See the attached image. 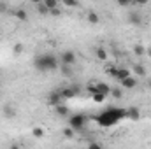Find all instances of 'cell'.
<instances>
[{
    "mask_svg": "<svg viewBox=\"0 0 151 149\" xmlns=\"http://www.w3.org/2000/svg\"><path fill=\"white\" fill-rule=\"evenodd\" d=\"M37 11H39V14H42V16H47L49 14V11L46 9V5L42 2H37Z\"/></svg>",
    "mask_w": 151,
    "mask_h": 149,
    "instance_id": "cell-23",
    "label": "cell"
},
{
    "mask_svg": "<svg viewBox=\"0 0 151 149\" xmlns=\"http://www.w3.org/2000/svg\"><path fill=\"white\" fill-rule=\"evenodd\" d=\"M42 4L46 5V9H47V11H53V9H56V7H58V2H56V0H42Z\"/></svg>",
    "mask_w": 151,
    "mask_h": 149,
    "instance_id": "cell-17",
    "label": "cell"
},
{
    "mask_svg": "<svg viewBox=\"0 0 151 149\" xmlns=\"http://www.w3.org/2000/svg\"><path fill=\"white\" fill-rule=\"evenodd\" d=\"M88 149H104L100 144H97V142H90L88 144Z\"/></svg>",
    "mask_w": 151,
    "mask_h": 149,
    "instance_id": "cell-28",
    "label": "cell"
},
{
    "mask_svg": "<svg viewBox=\"0 0 151 149\" xmlns=\"http://www.w3.org/2000/svg\"><path fill=\"white\" fill-rule=\"evenodd\" d=\"M132 72L137 75V77H144V75H146V69H144V65H141V63H134V65H132Z\"/></svg>",
    "mask_w": 151,
    "mask_h": 149,
    "instance_id": "cell-12",
    "label": "cell"
},
{
    "mask_svg": "<svg viewBox=\"0 0 151 149\" xmlns=\"http://www.w3.org/2000/svg\"><path fill=\"white\" fill-rule=\"evenodd\" d=\"M12 16H14L16 19H19V21H27V19H28V12H27L25 9H21V7H19V9H16Z\"/></svg>",
    "mask_w": 151,
    "mask_h": 149,
    "instance_id": "cell-13",
    "label": "cell"
},
{
    "mask_svg": "<svg viewBox=\"0 0 151 149\" xmlns=\"http://www.w3.org/2000/svg\"><path fill=\"white\" fill-rule=\"evenodd\" d=\"M134 53H135L137 56H144V54H146V47L137 42V44H134Z\"/></svg>",
    "mask_w": 151,
    "mask_h": 149,
    "instance_id": "cell-14",
    "label": "cell"
},
{
    "mask_svg": "<svg viewBox=\"0 0 151 149\" xmlns=\"http://www.w3.org/2000/svg\"><path fill=\"white\" fill-rule=\"evenodd\" d=\"M95 54H97V58H99L100 62H106V60H107V51H106L104 47H99V49L95 51Z\"/></svg>",
    "mask_w": 151,
    "mask_h": 149,
    "instance_id": "cell-15",
    "label": "cell"
},
{
    "mask_svg": "<svg viewBox=\"0 0 151 149\" xmlns=\"http://www.w3.org/2000/svg\"><path fill=\"white\" fill-rule=\"evenodd\" d=\"M7 11H9V5L4 4V2H0V12H7Z\"/></svg>",
    "mask_w": 151,
    "mask_h": 149,
    "instance_id": "cell-29",
    "label": "cell"
},
{
    "mask_svg": "<svg viewBox=\"0 0 151 149\" xmlns=\"http://www.w3.org/2000/svg\"><path fill=\"white\" fill-rule=\"evenodd\" d=\"M76 60H77V56H76L74 51H63L62 54H60V62H62V65H69V67H72L76 63Z\"/></svg>",
    "mask_w": 151,
    "mask_h": 149,
    "instance_id": "cell-4",
    "label": "cell"
},
{
    "mask_svg": "<svg viewBox=\"0 0 151 149\" xmlns=\"http://www.w3.org/2000/svg\"><path fill=\"white\" fill-rule=\"evenodd\" d=\"M23 49H25V47H23V44H21V42H16V44L12 46V53H14V54H21V53H23Z\"/></svg>",
    "mask_w": 151,
    "mask_h": 149,
    "instance_id": "cell-24",
    "label": "cell"
},
{
    "mask_svg": "<svg viewBox=\"0 0 151 149\" xmlns=\"http://www.w3.org/2000/svg\"><path fill=\"white\" fill-rule=\"evenodd\" d=\"M146 54H148V56H150V58H151V46H150V47H148V49H146Z\"/></svg>",
    "mask_w": 151,
    "mask_h": 149,
    "instance_id": "cell-32",
    "label": "cell"
},
{
    "mask_svg": "<svg viewBox=\"0 0 151 149\" xmlns=\"http://www.w3.org/2000/svg\"><path fill=\"white\" fill-rule=\"evenodd\" d=\"M127 117L132 119V121H139V117H141V109L135 107V105L128 107V109H127Z\"/></svg>",
    "mask_w": 151,
    "mask_h": 149,
    "instance_id": "cell-8",
    "label": "cell"
},
{
    "mask_svg": "<svg viewBox=\"0 0 151 149\" xmlns=\"http://www.w3.org/2000/svg\"><path fill=\"white\" fill-rule=\"evenodd\" d=\"M123 117H127V109L111 105V107H107V109H104V111L100 112V114L95 117V121L99 123V126L111 128V126H114L118 121H121Z\"/></svg>",
    "mask_w": 151,
    "mask_h": 149,
    "instance_id": "cell-1",
    "label": "cell"
},
{
    "mask_svg": "<svg viewBox=\"0 0 151 149\" xmlns=\"http://www.w3.org/2000/svg\"><path fill=\"white\" fill-rule=\"evenodd\" d=\"M49 14H51V16H60V14H62V11H60V9L56 7V9H53V11H49Z\"/></svg>",
    "mask_w": 151,
    "mask_h": 149,
    "instance_id": "cell-30",
    "label": "cell"
},
{
    "mask_svg": "<svg viewBox=\"0 0 151 149\" xmlns=\"http://www.w3.org/2000/svg\"><path fill=\"white\" fill-rule=\"evenodd\" d=\"M86 21H88L90 25H97V23L100 21V16H99L95 11H88V14H86Z\"/></svg>",
    "mask_w": 151,
    "mask_h": 149,
    "instance_id": "cell-11",
    "label": "cell"
},
{
    "mask_svg": "<svg viewBox=\"0 0 151 149\" xmlns=\"http://www.w3.org/2000/svg\"><path fill=\"white\" fill-rule=\"evenodd\" d=\"M86 90H88V93H90V95H95V93H97V86H95V82H93V84H88V86H86Z\"/></svg>",
    "mask_w": 151,
    "mask_h": 149,
    "instance_id": "cell-27",
    "label": "cell"
},
{
    "mask_svg": "<svg viewBox=\"0 0 151 149\" xmlns=\"http://www.w3.org/2000/svg\"><path fill=\"white\" fill-rule=\"evenodd\" d=\"M60 72L63 75H67V77H70V75H72V67H69V65H60Z\"/></svg>",
    "mask_w": 151,
    "mask_h": 149,
    "instance_id": "cell-21",
    "label": "cell"
},
{
    "mask_svg": "<svg viewBox=\"0 0 151 149\" xmlns=\"http://www.w3.org/2000/svg\"><path fill=\"white\" fill-rule=\"evenodd\" d=\"M127 21H128L132 27H139V25L142 23V14H141L139 11H130V12L127 14Z\"/></svg>",
    "mask_w": 151,
    "mask_h": 149,
    "instance_id": "cell-6",
    "label": "cell"
},
{
    "mask_svg": "<svg viewBox=\"0 0 151 149\" xmlns=\"http://www.w3.org/2000/svg\"><path fill=\"white\" fill-rule=\"evenodd\" d=\"M62 133H63V137H65V139H74V137H76V132L70 128V126H65Z\"/></svg>",
    "mask_w": 151,
    "mask_h": 149,
    "instance_id": "cell-19",
    "label": "cell"
},
{
    "mask_svg": "<svg viewBox=\"0 0 151 149\" xmlns=\"http://www.w3.org/2000/svg\"><path fill=\"white\" fill-rule=\"evenodd\" d=\"M47 104H49V105H55V107H56L58 104H62V97H60V91H58V90L47 95Z\"/></svg>",
    "mask_w": 151,
    "mask_h": 149,
    "instance_id": "cell-9",
    "label": "cell"
},
{
    "mask_svg": "<svg viewBox=\"0 0 151 149\" xmlns=\"http://www.w3.org/2000/svg\"><path fill=\"white\" fill-rule=\"evenodd\" d=\"M9 149H21V146H19V144H12Z\"/></svg>",
    "mask_w": 151,
    "mask_h": 149,
    "instance_id": "cell-31",
    "label": "cell"
},
{
    "mask_svg": "<svg viewBox=\"0 0 151 149\" xmlns=\"http://www.w3.org/2000/svg\"><path fill=\"white\" fill-rule=\"evenodd\" d=\"M121 88H125V90H134L139 82H137V77H134V75H130V77H127V79H123L121 82Z\"/></svg>",
    "mask_w": 151,
    "mask_h": 149,
    "instance_id": "cell-7",
    "label": "cell"
},
{
    "mask_svg": "<svg viewBox=\"0 0 151 149\" xmlns=\"http://www.w3.org/2000/svg\"><path fill=\"white\" fill-rule=\"evenodd\" d=\"M95 86H97V93H100L104 97L111 95V86L109 84H106V82H95Z\"/></svg>",
    "mask_w": 151,
    "mask_h": 149,
    "instance_id": "cell-10",
    "label": "cell"
},
{
    "mask_svg": "<svg viewBox=\"0 0 151 149\" xmlns=\"http://www.w3.org/2000/svg\"><path fill=\"white\" fill-rule=\"evenodd\" d=\"M62 4H63V5H65V7H77V5H79V2H77V0H63V2H62Z\"/></svg>",
    "mask_w": 151,
    "mask_h": 149,
    "instance_id": "cell-26",
    "label": "cell"
},
{
    "mask_svg": "<svg viewBox=\"0 0 151 149\" xmlns=\"http://www.w3.org/2000/svg\"><path fill=\"white\" fill-rule=\"evenodd\" d=\"M58 91H60L62 100H65V98H74L76 95L79 93V88H77V86H65V88H62V90H58Z\"/></svg>",
    "mask_w": 151,
    "mask_h": 149,
    "instance_id": "cell-5",
    "label": "cell"
},
{
    "mask_svg": "<svg viewBox=\"0 0 151 149\" xmlns=\"http://www.w3.org/2000/svg\"><path fill=\"white\" fill-rule=\"evenodd\" d=\"M148 88H150V90H151V77H150V79H148Z\"/></svg>",
    "mask_w": 151,
    "mask_h": 149,
    "instance_id": "cell-33",
    "label": "cell"
},
{
    "mask_svg": "<svg viewBox=\"0 0 151 149\" xmlns=\"http://www.w3.org/2000/svg\"><path fill=\"white\" fill-rule=\"evenodd\" d=\"M32 135H34L35 139H42V137H44V130H42L40 126H34V130H32Z\"/></svg>",
    "mask_w": 151,
    "mask_h": 149,
    "instance_id": "cell-20",
    "label": "cell"
},
{
    "mask_svg": "<svg viewBox=\"0 0 151 149\" xmlns=\"http://www.w3.org/2000/svg\"><path fill=\"white\" fill-rule=\"evenodd\" d=\"M55 109H56V114H58V116H67V114H69V107H67V105L58 104Z\"/></svg>",
    "mask_w": 151,
    "mask_h": 149,
    "instance_id": "cell-18",
    "label": "cell"
},
{
    "mask_svg": "<svg viewBox=\"0 0 151 149\" xmlns=\"http://www.w3.org/2000/svg\"><path fill=\"white\" fill-rule=\"evenodd\" d=\"M111 95L114 98H121L123 97V90L121 88H111Z\"/></svg>",
    "mask_w": 151,
    "mask_h": 149,
    "instance_id": "cell-25",
    "label": "cell"
},
{
    "mask_svg": "<svg viewBox=\"0 0 151 149\" xmlns=\"http://www.w3.org/2000/svg\"><path fill=\"white\" fill-rule=\"evenodd\" d=\"M107 97H104V95H100V93H95V95H91V100L95 102V104H104V100H106Z\"/></svg>",
    "mask_w": 151,
    "mask_h": 149,
    "instance_id": "cell-22",
    "label": "cell"
},
{
    "mask_svg": "<svg viewBox=\"0 0 151 149\" xmlns=\"http://www.w3.org/2000/svg\"><path fill=\"white\" fill-rule=\"evenodd\" d=\"M4 114H5L7 117H14V116H16V109L7 104V105H4Z\"/></svg>",
    "mask_w": 151,
    "mask_h": 149,
    "instance_id": "cell-16",
    "label": "cell"
},
{
    "mask_svg": "<svg viewBox=\"0 0 151 149\" xmlns=\"http://www.w3.org/2000/svg\"><path fill=\"white\" fill-rule=\"evenodd\" d=\"M34 67L39 72H55L56 69H60V60L55 54H51V53L39 54L34 60Z\"/></svg>",
    "mask_w": 151,
    "mask_h": 149,
    "instance_id": "cell-2",
    "label": "cell"
},
{
    "mask_svg": "<svg viewBox=\"0 0 151 149\" xmlns=\"http://www.w3.org/2000/svg\"><path fill=\"white\" fill-rule=\"evenodd\" d=\"M86 121H88V117L84 114H72L70 119H69V126L74 132H77V130H83L86 126Z\"/></svg>",
    "mask_w": 151,
    "mask_h": 149,
    "instance_id": "cell-3",
    "label": "cell"
}]
</instances>
